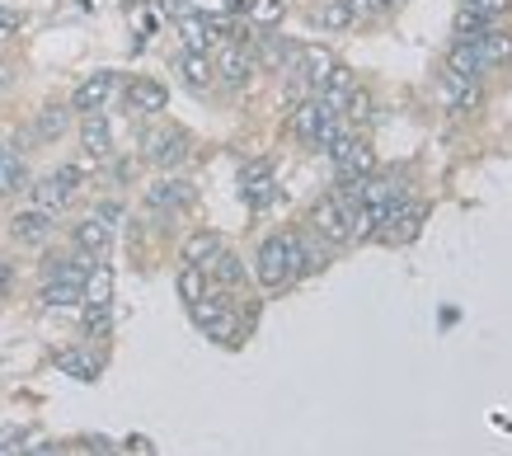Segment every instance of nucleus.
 <instances>
[{
  "mask_svg": "<svg viewBox=\"0 0 512 456\" xmlns=\"http://www.w3.org/2000/svg\"><path fill=\"white\" fill-rule=\"evenodd\" d=\"M254 278L264 292H287V287L301 278V259H296V240L292 231H278V236H268L254 254Z\"/></svg>",
  "mask_w": 512,
  "mask_h": 456,
  "instance_id": "nucleus-1",
  "label": "nucleus"
},
{
  "mask_svg": "<svg viewBox=\"0 0 512 456\" xmlns=\"http://www.w3.org/2000/svg\"><path fill=\"white\" fill-rule=\"evenodd\" d=\"M193 315V325H198L207 339H217V344H235V334H240V320H235V306L226 292H207L202 301L188 306Z\"/></svg>",
  "mask_w": 512,
  "mask_h": 456,
  "instance_id": "nucleus-2",
  "label": "nucleus"
},
{
  "mask_svg": "<svg viewBox=\"0 0 512 456\" xmlns=\"http://www.w3.org/2000/svg\"><path fill=\"white\" fill-rule=\"evenodd\" d=\"M80 184H85V165H57L52 174L33 179L29 193H33V203L47 207V212H66V207L76 203Z\"/></svg>",
  "mask_w": 512,
  "mask_h": 456,
  "instance_id": "nucleus-3",
  "label": "nucleus"
},
{
  "mask_svg": "<svg viewBox=\"0 0 512 456\" xmlns=\"http://www.w3.org/2000/svg\"><path fill=\"white\" fill-rule=\"evenodd\" d=\"M141 156L151 160L156 170H179L188 156H193V137H188L184 127H151L146 137H141Z\"/></svg>",
  "mask_w": 512,
  "mask_h": 456,
  "instance_id": "nucleus-4",
  "label": "nucleus"
},
{
  "mask_svg": "<svg viewBox=\"0 0 512 456\" xmlns=\"http://www.w3.org/2000/svg\"><path fill=\"white\" fill-rule=\"evenodd\" d=\"M423 217H428V207L419 198H395L386 207V217L376 226V240H386V245H409V240L423 231Z\"/></svg>",
  "mask_w": 512,
  "mask_h": 456,
  "instance_id": "nucleus-5",
  "label": "nucleus"
},
{
  "mask_svg": "<svg viewBox=\"0 0 512 456\" xmlns=\"http://www.w3.org/2000/svg\"><path fill=\"white\" fill-rule=\"evenodd\" d=\"M118 90H123V76L118 71H90V76L80 80L76 90H71V113H104L118 99Z\"/></svg>",
  "mask_w": 512,
  "mask_h": 456,
  "instance_id": "nucleus-6",
  "label": "nucleus"
},
{
  "mask_svg": "<svg viewBox=\"0 0 512 456\" xmlns=\"http://www.w3.org/2000/svg\"><path fill=\"white\" fill-rule=\"evenodd\" d=\"M306 221H311V231L325 240V245H348V240H353V221H348V207H343L334 193L315 198V203H311V217H306Z\"/></svg>",
  "mask_w": 512,
  "mask_h": 456,
  "instance_id": "nucleus-7",
  "label": "nucleus"
},
{
  "mask_svg": "<svg viewBox=\"0 0 512 456\" xmlns=\"http://www.w3.org/2000/svg\"><path fill=\"white\" fill-rule=\"evenodd\" d=\"M10 236H15V245H24V250H43L47 240L57 236V212H47V207H38V203L19 207L15 217H10Z\"/></svg>",
  "mask_w": 512,
  "mask_h": 456,
  "instance_id": "nucleus-8",
  "label": "nucleus"
},
{
  "mask_svg": "<svg viewBox=\"0 0 512 456\" xmlns=\"http://www.w3.org/2000/svg\"><path fill=\"white\" fill-rule=\"evenodd\" d=\"M123 104H127V113H137V118H160V113L170 109V90L160 85L156 76H132V80H123Z\"/></svg>",
  "mask_w": 512,
  "mask_h": 456,
  "instance_id": "nucleus-9",
  "label": "nucleus"
},
{
  "mask_svg": "<svg viewBox=\"0 0 512 456\" xmlns=\"http://www.w3.org/2000/svg\"><path fill=\"white\" fill-rule=\"evenodd\" d=\"M334 71H339V57H334L329 48H301V57H296V66H292L296 90L315 95V90H320V85H325Z\"/></svg>",
  "mask_w": 512,
  "mask_h": 456,
  "instance_id": "nucleus-10",
  "label": "nucleus"
},
{
  "mask_svg": "<svg viewBox=\"0 0 512 456\" xmlns=\"http://www.w3.org/2000/svg\"><path fill=\"white\" fill-rule=\"evenodd\" d=\"M212 71H217V80L226 85V90H245L249 80H254V71H259V62H254V52H249V48L226 43V48H221V57L212 62Z\"/></svg>",
  "mask_w": 512,
  "mask_h": 456,
  "instance_id": "nucleus-11",
  "label": "nucleus"
},
{
  "mask_svg": "<svg viewBox=\"0 0 512 456\" xmlns=\"http://www.w3.org/2000/svg\"><path fill=\"white\" fill-rule=\"evenodd\" d=\"M329 160H334V170H339V179H367V174L376 170V156H372V146L362 142V137H343L334 151H329Z\"/></svg>",
  "mask_w": 512,
  "mask_h": 456,
  "instance_id": "nucleus-12",
  "label": "nucleus"
},
{
  "mask_svg": "<svg viewBox=\"0 0 512 456\" xmlns=\"http://www.w3.org/2000/svg\"><path fill=\"white\" fill-rule=\"evenodd\" d=\"M433 95L442 99V109H451V113H475L484 104L480 85H475V80H466V76H451V71H442V76H437Z\"/></svg>",
  "mask_w": 512,
  "mask_h": 456,
  "instance_id": "nucleus-13",
  "label": "nucleus"
},
{
  "mask_svg": "<svg viewBox=\"0 0 512 456\" xmlns=\"http://www.w3.org/2000/svg\"><path fill=\"white\" fill-rule=\"evenodd\" d=\"M198 203V193L188 179H156V184H146V207L151 212H188V207Z\"/></svg>",
  "mask_w": 512,
  "mask_h": 456,
  "instance_id": "nucleus-14",
  "label": "nucleus"
},
{
  "mask_svg": "<svg viewBox=\"0 0 512 456\" xmlns=\"http://www.w3.org/2000/svg\"><path fill=\"white\" fill-rule=\"evenodd\" d=\"M273 193H278V184H273V165H268V160H249L245 170H240V198H245L254 212H264V207L273 203Z\"/></svg>",
  "mask_w": 512,
  "mask_h": 456,
  "instance_id": "nucleus-15",
  "label": "nucleus"
},
{
  "mask_svg": "<svg viewBox=\"0 0 512 456\" xmlns=\"http://www.w3.org/2000/svg\"><path fill=\"white\" fill-rule=\"evenodd\" d=\"M80 151H85V160L113 156V123L104 113H85V118H80Z\"/></svg>",
  "mask_w": 512,
  "mask_h": 456,
  "instance_id": "nucleus-16",
  "label": "nucleus"
},
{
  "mask_svg": "<svg viewBox=\"0 0 512 456\" xmlns=\"http://www.w3.org/2000/svg\"><path fill=\"white\" fill-rule=\"evenodd\" d=\"M296 57H301V43L282 38V33H259V52H254V62L264 66V71H292Z\"/></svg>",
  "mask_w": 512,
  "mask_h": 456,
  "instance_id": "nucleus-17",
  "label": "nucleus"
},
{
  "mask_svg": "<svg viewBox=\"0 0 512 456\" xmlns=\"http://www.w3.org/2000/svg\"><path fill=\"white\" fill-rule=\"evenodd\" d=\"M71 104H43V109L33 113V142H43V146H52V142H62L66 132H71Z\"/></svg>",
  "mask_w": 512,
  "mask_h": 456,
  "instance_id": "nucleus-18",
  "label": "nucleus"
},
{
  "mask_svg": "<svg viewBox=\"0 0 512 456\" xmlns=\"http://www.w3.org/2000/svg\"><path fill=\"white\" fill-rule=\"evenodd\" d=\"M71 245L85 250L90 259H104V254L113 250V226H104V221L90 212V217H80L76 226H71Z\"/></svg>",
  "mask_w": 512,
  "mask_h": 456,
  "instance_id": "nucleus-19",
  "label": "nucleus"
},
{
  "mask_svg": "<svg viewBox=\"0 0 512 456\" xmlns=\"http://www.w3.org/2000/svg\"><path fill=\"white\" fill-rule=\"evenodd\" d=\"M174 71H179V80H184L193 95H207V90H212V80H217L212 57H207V52H193V48H184L179 57H174Z\"/></svg>",
  "mask_w": 512,
  "mask_h": 456,
  "instance_id": "nucleus-20",
  "label": "nucleus"
},
{
  "mask_svg": "<svg viewBox=\"0 0 512 456\" xmlns=\"http://www.w3.org/2000/svg\"><path fill=\"white\" fill-rule=\"evenodd\" d=\"M325 118H329L325 104H320L315 95H306V99H301V104L292 109V137H296V142H306V146H315V137H320Z\"/></svg>",
  "mask_w": 512,
  "mask_h": 456,
  "instance_id": "nucleus-21",
  "label": "nucleus"
},
{
  "mask_svg": "<svg viewBox=\"0 0 512 456\" xmlns=\"http://www.w3.org/2000/svg\"><path fill=\"white\" fill-rule=\"evenodd\" d=\"M90 268H94L90 254L71 245L66 254H52V259H47V264H43V278H62V283H85V273H90Z\"/></svg>",
  "mask_w": 512,
  "mask_h": 456,
  "instance_id": "nucleus-22",
  "label": "nucleus"
},
{
  "mask_svg": "<svg viewBox=\"0 0 512 456\" xmlns=\"http://www.w3.org/2000/svg\"><path fill=\"white\" fill-rule=\"evenodd\" d=\"M207 278H212L221 292H231V287H245V278H249V273H245V259L221 245V250L212 254V264H207Z\"/></svg>",
  "mask_w": 512,
  "mask_h": 456,
  "instance_id": "nucleus-23",
  "label": "nucleus"
},
{
  "mask_svg": "<svg viewBox=\"0 0 512 456\" xmlns=\"http://www.w3.org/2000/svg\"><path fill=\"white\" fill-rule=\"evenodd\" d=\"M80 306H113V268L104 259H94V268L80 283Z\"/></svg>",
  "mask_w": 512,
  "mask_h": 456,
  "instance_id": "nucleus-24",
  "label": "nucleus"
},
{
  "mask_svg": "<svg viewBox=\"0 0 512 456\" xmlns=\"http://www.w3.org/2000/svg\"><path fill=\"white\" fill-rule=\"evenodd\" d=\"M29 184H33V174L24 165V156L0 146V198H19V193H29Z\"/></svg>",
  "mask_w": 512,
  "mask_h": 456,
  "instance_id": "nucleus-25",
  "label": "nucleus"
},
{
  "mask_svg": "<svg viewBox=\"0 0 512 456\" xmlns=\"http://www.w3.org/2000/svg\"><path fill=\"white\" fill-rule=\"evenodd\" d=\"M447 71H451V76L480 80L484 71H489V62L480 57V48H475V43H451V48H447Z\"/></svg>",
  "mask_w": 512,
  "mask_h": 456,
  "instance_id": "nucleus-26",
  "label": "nucleus"
},
{
  "mask_svg": "<svg viewBox=\"0 0 512 456\" xmlns=\"http://www.w3.org/2000/svg\"><path fill=\"white\" fill-rule=\"evenodd\" d=\"M221 245H226V240H221L217 231H207V226H202V231H193V236L184 240L179 259H184V264H193V268H207V264H212V254H217Z\"/></svg>",
  "mask_w": 512,
  "mask_h": 456,
  "instance_id": "nucleus-27",
  "label": "nucleus"
},
{
  "mask_svg": "<svg viewBox=\"0 0 512 456\" xmlns=\"http://www.w3.org/2000/svg\"><path fill=\"white\" fill-rule=\"evenodd\" d=\"M315 24H320L325 33L353 29V24H357V5H353V0H325V5L315 10Z\"/></svg>",
  "mask_w": 512,
  "mask_h": 456,
  "instance_id": "nucleus-28",
  "label": "nucleus"
},
{
  "mask_svg": "<svg viewBox=\"0 0 512 456\" xmlns=\"http://www.w3.org/2000/svg\"><path fill=\"white\" fill-rule=\"evenodd\" d=\"M282 19H287V5L282 0H245V24L249 29H278Z\"/></svg>",
  "mask_w": 512,
  "mask_h": 456,
  "instance_id": "nucleus-29",
  "label": "nucleus"
},
{
  "mask_svg": "<svg viewBox=\"0 0 512 456\" xmlns=\"http://www.w3.org/2000/svg\"><path fill=\"white\" fill-rule=\"evenodd\" d=\"M174 287H179V297H184V306H193V301H202L207 292H212V278H207V268L184 264L179 273H174Z\"/></svg>",
  "mask_w": 512,
  "mask_h": 456,
  "instance_id": "nucleus-30",
  "label": "nucleus"
},
{
  "mask_svg": "<svg viewBox=\"0 0 512 456\" xmlns=\"http://www.w3.org/2000/svg\"><path fill=\"white\" fill-rule=\"evenodd\" d=\"M57 367L76 381H99V358H90L85 348H62V353H57Z\"/></svg>",
  "mask_w": 512,
  "mask_h": 456,
  "instance_id": "nucleus-31",
  "label": "nucleus"
},
{
  "mask_svg": "<svg viewBox=\"0 0 512 456\" xmlns=\"http://www.w3.org/2000/svg\"><path fill=\"white\" fill-rule=\"evenodd\" d=\"M38 301H43V306H52V311L80 306V283H62V278H43V287H38Z\"/></svg>",
  "mask_w": 512,
  "mask_h": 456,
  "instance_id": "nucleus-32",
  "label": "nucleus"
},
{
  "mask_svg": "<svg viewBox=\"0 0 512 456\" xmlns=\"http://www.w3.org/2000/svg\"><path fill=\"white\" fill-rule=\"evenodd\" d=\"M475 48H480V57L489 66H503V62H512V33H503V24H494V29L484 33Z\"/></svg>",
  "mask_w": 512,
  "mask_h": 456,
  "instance_id": "nucleus-33",
  "label": "nucleus"
},
{
  "mask_svg": "<svg viewBox=\"0 0 512 456\" xmlns=\"http://www.w3.org/2000/svg\"><path fill=\"white\" fill-rule=\"evenodd\" d=\"M179 38H184V48H193V52H207L217 38H212V29H207V15H184L179 19Z\"/></svg>",
  "mask_w": 512,
  "mask_h": 456,
  "instance_id": "nucleus-34",
  "label": "nucleus"
},
{
  "mask_svg": "<svg viewBox=\"0 0 512 456\" xmlns=\"http://www.w3.org/2000/svg\"><path fill=\"white\" fill-rule=\"evenodd\" d=\"M80 330L90 339H109L113 334V306H80Z\"/></svg>",
  "mask_w": 512,
  "mask_h": 456,
  "instance_id": "nucleus-35",
  "label": "nucleus"
},
{
  "mask_svg": "<svg viewBox=\"0 0 512 456\" xmlns=\"http://www.w3.org/2000/svg\"><path fill=\"white\" fill-rule=\"evenodd\" d=\"M461 15H475L484 24H503L508 19V0H461Z\"/></svg>",
  "mask_w": 512,
  "mask_h": 456,
  "instance_id": "nucleus-36",
  "label": "nucleus"
},
{
  "mask_svg": "<svg viewBox=\"0 0 512 456\" xmlns=\"http://www.w3.org/2000/svg\"><path fill=\"white\" fill-rule=\"evenodd\" d=\"M29 442V428H0V456H19V447Z\"/></svg>",
  "mask_w": 512,
  "mask_h": 456,
  "instance_id": "nucleus-37",
  "label": "nucleus"
},
{
  "mask_svg": "<svg viewBox=\"0 0 512 456\" xmlns=\"http://www.w3.org/2000/svg\"><path fill=\"white\" fill-rule=\"evenodd\" d=\"M10 292H15V259L0 254V297H10Z\"/></svg>",
  "mask_w": 512,
  "mask_h": 456,
  "instance_id": "nucleus-38",
  "label": "nucleus"
},
{
  "mask_svg": "<svg viewBox=\"0 0 512 456\" xmlns=\"http://www.w3.org/2000/svg\"><path fill=\"white\" fill-rule=\"evenodd\" d=\"M94 217L104 221V226H118V221H123V203H99L94 207Z\"/></svg>",
  "mask_w": 512,
  "mask_h": 456,
  "instance_id": "nucleus-39",
  "label": "nucleus"
},
{
  "mask_svg": "<svg viewBox=\"0 0 512 456\" xmlns=\"http://www.w3.org/2000/svg\"><path fill=\"white\" fill-rule=\"evenodd\" d=\"M19 456H62L57 442H33V447H19Z\"/></svg>",
  "mask_w": 512,
  "mask_h": 456,
  "instance_id": "nucleus-40",
  "label": "nucleus"
},
{
  "mask_svg": "<svg viewBox=\"0 0 512 456\" xmlns=\"http://www.w3.org/2000/svg\"><path fill=\"white\" fill-rule=\"evenodd\" d=\"M160 10H170L174 19H184V15H193V0H160Z\"/></svg>",
  "mask_w": 512,
  "mask_h": 456,
  "instance_id": "nucleus-41",
  "label": "nucleus"
},
{
  "mask_svg": "<svg viewBox=\"0 0 512 456\" xmlns=\"http://www.w3.org/2000/svg\"><path fill=\"white\" fill-rule=\"evenodd\" d=\"M226 10H235V15H245V0H221Z\"/></svg>",
  "mask_w": 512,
  "mask_h": 456,
  "instance_id": "nucleus-42",
  "label": "nucleus"
},
{
  "mask_svg": "<svg viewBox=\"0 0 512 456\" xmlns=\"http://www.w3.org/2000/svg\"><path fill=\"white\" fill-rule=\"evenodd\" d=\"M90 456H118V452H109V447H90Z\"/></svg>",
  "mask_w": 512,
  "mask_h": 456,
  "instance_id": "nucleus-43",
  "label": "nucleus"
}]
</instances>
